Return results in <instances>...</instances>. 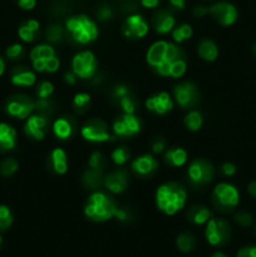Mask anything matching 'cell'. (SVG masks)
<instances>
[{
  "label": "cell",
  "instance_id": "obj_8",
  "mask_svg": "<svg viewBox=\"0 0 256 257\" xmlns=\"http://www.w3.org/2000/svg\"><path fill=\"white\" fill-rule=\"evenodd\" d=\"M97 58L89 50L77 53L72 60L73 73L80 79H90L97 73Z\"/></svg>",
  "mask_w": 256,
  "mask_h": 257
},
{
  "label": "cell",
  "instance_id": "obj_21",
  "mask_svg": "<svg viewBox=\"0 0 256 257\" xmlns=\"http://www.w3.org/2000/svg\"><path fill=\"white\" fill-rule=\"evenodd\" d=\"M12 83L17 87H32L37 83V75L28 67L19 65L13 69Z\"/></svg>",
  "mask_w": 256,
  "mask_h": 257
},
{
  "label": "cell",
  "instance_id": "obj_2",
  "mask_svg": "<svg viewBox=\"0 0 256 257\" xmlns=\"http://www.w3.org/2000/svg\"><path fill=\"white\" fill-rule=\"evenodd\" d=\"M84 213L89 220L94 222H105L113 217L119 218L120 221H124L127 218L125 211L118 208L112 197L99 191L92 193L88 197L84 206Z\"/></svg>",
  "mask_w": 256,
  "mask_h": 257
},
{
  "label": "cell",
  "instance_id": "obj_41",
  "mask_svg": "<svg viewBox=\"0 0 256 257\" xmlns=\"http://www.w3.org/2000/svg\"><path fill=\"white\" fill-rule=\"evenodd\" d=\"M35 109L43 115H48L53 112V104L49 100V98H38L37 103H35Z\"/></svg>",
  "mask_w": 256,
  "mask_h": 257
},
{
  "label": "cell",
  "instance_id": "obj_13",
  "mask_svg": "<svg viewBox=\"0 0 256 257\" xmlns=\"http://www.w3.org/2000/svg\"><path fill=\"white\" fill-rule=\"evenodd\" d=\"M176 103L183 109L193 108L200 100V92L192 82H182L173 88Z\"/></svg>",
  "mask_w": 256,
  "mask_h": 257
},
{
  "label": "cell",
  "instance_id": "obj_32",
  "mask_svg": "<svg viewBox=\"0 0 256 257\" xmlns=\"http://www.w3.org/2000/svg\"><path fill=\"white\" fill-rule=\"evenodd\" d=\"M90 104V95L88 93H78L73 98V108L77 113L87 112Z\"/></svg>",
  "mask_w": 256,
  "mask_h": 257
},
{
  "label": "cell",
  "instance_id": "obj_29",
  "mask_svg": "<svg viewBox=\"0 0 256 257\" xmlns=\"http://www.w3.org/2000/svg\"><path fill=\"white\" fill-rule=\"evenodd\" d=\"M176 245H177L178 250L181 252H191V251H193L196 248L197 241H196L195 235L192 232L185 231V232H181L177 236V238H176Z\"/></svg>",
  "mask_w": 256,
  "mask_h": 257
},
{
  "label": "cell",
  "instance_id": "obj_47",
  "mask_svg": "<svg viewBox=\"0 0 256 257\" xmlns=\"http://www.w3.org/2000/svg\"><path fill=\"white\" fill-rule=\"evenodd\" d=\"M18 5L23 10H32L37 5V0H18Z\"/></svg>",
  "mask_w": 256,
  "mask_h": 257
},
{
  "label": "cell",
  "instance_id": "obj_52",
  "mask_svg": "<svg viewBox=\"0 0 256 257\" xmlns=\"http://www.w3.org/2000/svg\"><path fill=\"white\" fill-rule=\"evenodd\" d=\"M170 5L175 10H182L185 9L186 2L185 0H170Z\"/></svg>",
  "mask_w": 256,
  "mask_h": 257
},
{
  "label": "cell",
  "instance_id": "obj_30",
  "mask_svg": "<svg viewBox=\"0 0 256 257\" xmlns=\"http://www.w3.org/2000/svg\"><path fill=\"white\" fill-rule=\"evenodd\" d=\"M103 181H104V176L102 175L100 171L89 168L83 175V183L85 185V187L90 188V190H98L100 186H103Z\"/></svg>",
  "mask_w": 256,
  "mask_h": 257
},
{
  "label": "cell",
  "instance_id": "obj_55",
  "mask_svg": "<svg viewBox=\"0 0 256 257\" xmlns=\"http://www.w3.org/2000/svg\"><path fill=\"white\" fill-rule=\"evenodd\" d=\"M4 70H5V64H4V60H3L2 58H0V75H2L3 73H4Z\"/></svg>",
  "mask_w": 256,
  "mask_h": 257
},
{
  "label": "cell",
  "instance_id": "obj_31",
  "mask_svg": "<svg viewBox=\"0 0 256 257\" xmlns=\"http://www.w3.org/2000/svg\"><path fill=\"white\" fill-rule=\"evenodd\" d=\"M202 123H203V118L201 112L198 110H191L186 114L185 117V125L187 130L192 131V132H196V131L200 130L202 127Z\"/></svg>",
  "mask_w": 256,
  "mask_h": 257
},
{
  "label": "cell",
  "instance_id": "obj_33",
  "mask_svg": "<svg viewBox=\"0 0 256 257\" xmlns=\"http://www.w3.org/2000/svg\"><path fill=\"white\" fill-rule=\"evenodd\" d=\"M193 34V30L191 28V25L188 24H181L178 27L173 28L172 30V38L175 39V42L182 43L185 40H188Z\"/></svg>",
  "mask_w": 256,
  "mask_h": 257
},
{
  "label": "cell",
  "instance_id": "obj_42",
  "mask_svg": "<svg viewBox=\"0 0 256 257\" xmlns=\"http://www.w3.org/2000/svg\"><path fill=\"white\" fill-rule=\"evenodd\" d=\"M24 55V48L20 44H13L7 49V57L12 60H18Z\"/></svg>",
  "mask_w": 256,
  "mask_h": 257
},
{
  "label": "cell",
  "instance_id": "obj_38",
  "mask_svg": "<svg viewBox=\"0 0 256 257\" xmlns=\"http://www.w3.org/2000/svg\"><path fill=\"white\" fill-rule=\"evenodd\" d=\"M88 165H89V168H92V170L100 171V172H102L103 168H104L105 166L104 156L100 152H93L92 155H90Z\"/></svg>",
  "mask_w": 256,
  "mask_h": 257
},
{
  "label": "cell",
  "instance_id": "obj_7",
  "mask_svg": "<svg viewBox=\"0 0 256 257\" xmlns=\"http://www.w3.org/2000/svg\"><path fill=\"white\" fill-rule=\"evenodd\" d=\"M231 226L227 221L222 218H211L206 223L205 237L207 242L212 246H225L231 240Z\"/></svg>",
  "mask_w": 256,
  "mask_h": 257
},
{
  "label": "cell",
  "instance_id": "obj_28",
  "mask_svg": "<svg viewBox=\"0 0 256 257\" xmlns=\"http://www.w3.org/2000/svg\"><path fill=\"white\" fill-rule=\"evenodd\" d=\"M197 52L198 55L203 60H206V62H213V60H216V58L218 55V48L212 40L202 39L200 42V44H198Z\"/></svg>",
  "mask_w": 256,
  "mask_h": 257
},
{
  "label": "cell",
  "instance_id": "obj_34",
  "mask_svg": "<svg viewBox=\"0 0 256 257\" xmlns=\"http://www.w3.org/2000/svg\"><path fill=\"white\" fill-rule=\"evenodd\" d=\"M64 37V32H63V28L59 24H50L49 27L45 30V38L49 43H59L60 40Z\"/></svg>",
  "mask_w": 256,
  "mask_h": 257
},
{
  "label": "cell",
  "instance_id": "obj_59",
  "mask_svg": "<svg viewBox=\"0 0 256 257\" xmlns=\"http://www.w3.org/2000/svg\"><path fill=\"white\" fill-rule=\"evenodd\" d=\"M255 233H256V226H255Z\"/></svg>",
  "mask_w": 256,
  "mask_h": 257
},
{
  "label": "cell",
  "instance_id": "obj_36",
  "mask_svg": "<svg viewBox=\"0 0 256 257\" xmlns=\"http://www.w3.org/2000/svg\"><path fill=\"white\" fill-rule=\"evenodd\" d=\"M13 215L8 206H0V232H4L12 226Z\"/></svg>",
  "mask_w": 256,
  "mask_h": 257
},
{
  "label": "cell",
  "instance_id": "obj_45",
  "mask_svg": "<svg viewBox=\"0 0 256 257\" xmlns=\"http://www.w3.org/2000/svg\"><path fill=\"white\" fill-rule=\"evenodd\" d=\"M236 257H256V246H243L236 253Z\"/></svg>",
  "mask_w": 256,
  "mask_h": 257
},
{
  "label": "cell",
  "instance_id": "obj_11",
  "mask_svg": "<svg viewBox=\"0 0 256 257\" xmlns=\"http://www.w3.org/2000/svg\"><path fill=\"white\" fill-rule=\"evenodd\" d=\"M80 135L85 141L93 143L107 142L112 138L108 125L98 118H92V119L87 120L80 130Z\"/></svg>",
  "mask_w": 256,
  "mask_h": 257
},
{
  "label": "cell",
  "instance_id": "obj_26",
  "mask_svg": "<svg viewBox=\"0 0 256 257\" xmlns=\"http://www.w3.org/2000/svg\"><path fill=\"white\" fill-rule=\"evenodd\" d=\"M39 30H40V25L37 20L30 19L28 22H25L24 24L20 25L19 30H18V34H19L20 39L23 42H34L38 37H39Z\"/></svg>",
  "mask_w": 256,
  "mask_h": 257
},
{
  "label": "cell",
  "instance_id": "obj_49",
  "mask_svg": "<svg viewBox=\"0 0 256 257\" xmlns=\"http://www.w3.org/2000/svg\"><path fill=\"white\" fill-rule=\"evenodd\" d=\"M131 94L130 93V89H128V87H125V85H117V87L114 88V97L117 98V99H119V98L124 97V95H128Z\"/></svg>",
  "mask_w": 256,
  "mask_h": 257
},
{
  "label": "cell",
  "instance_id": "obj_57",
  "mask_svg": "<svg viewBox=\"0 0 256 257\" xmlns=\"http://www.w3.org/2000/svg\"><path fill=\"white\" fill-rule=\"evenodd\" d=\"M252 50H253V54L256 55V42H255V44H253V47H252Z\"/></svg>",
  "mask_w": 256,
  "mask_h": 257
},
{
  "label": "cell",
  "instance_id": "obj_12",
  "mask_svg": "<svg viewBox=\"0 0 256 257\" xmlns=\"http://www.w3.org/2000/svg\"><path fill=\"white\" fill-rule=\"evenodd\" d=\"M187 173L188 178L193 185L202 186L212 181L213 175H215V168L208 161L197 158L190 163Z\"/></svg>",
  "mask_w": 256,
  "mask_h": 257
},
{
  "label": "cell",
  "instance_id": "obj_25",
  "mask_svg": "<svg viewBox=\"0 0 256 257\" xmlns=\"http://www.w3.org/2000/svg\"><path fill=\"white\" fill-rule=\"evenodd\" d=\"M187 218L193 225H205L212 218V213L205 206L196 205L188 208Z\"/></svg>",
  "mask_w": 256,
  "mask_h": 257
},
{
  "label": "cell",
  "instance_id": "obj_23",
  "mask_svg": "<svg viewBox=\"0 0 256 257\" xmlns=\"http://www.w3.org/2000/svg\"><path fill=\"white\" fill-rule=\"evenodd\" d=\"M53 132L59 140H69L75 132V120L72 117H60L53 124Z\"/></svg>",
  "mask_w": 256,
  "mask_h": 257
},
{
  "label": "cell",
  "instance_id": "obj_5",
  "mask_svg": "<svg viewBox=\"0 0 256 257\" xmlns=\"http://www.w3.org/2000/svg\"><path fill=\"white\" fill-rule=\"evenodd\" d=\"M30 60L34 70L40 73H55L59 69V58L52 45L40 44L30 52Z\"/></svg>",
  "mask_w": 256,
  "mask_h": 257
},
{
  "label": "cell",
  "instance_id": "obj_15",
  "mask_svg": "<svg viewBox=\"0 0 256 257\" xmlns=\"http://www.w3.org/2000/svg\"><path fill=\"white\" fill-rule=\"evenodd\" d=\"M210 14L218 24L223 27H230L237 20L238 13L235 5L227 2H220L210 7Z\"/></svg>",
  "mask_w": 256,
  "mask_h": 257
},
{
  "label": "cell",
  "instance_id": "obj_19",
  "mask_svg": "<svg viewBox=\"0 0 256 257\" xmlns=\"http://www.w3.org/2000/svg\"><path fill=\"white\" fill-rule=\"evenodd\" d=\"M133 172L141 177H150L158 170V162L153 156L142 155L136 158L131 165Z\"/></svg>",
  "mask_w": 256,
  "mask_h": 257
},
{
  "label": "cell",
  "instance_id": "obj_35",
  "mask_svg": "<svg viewBox=\"0 0 256 257\" xmlns=\"http://www.w3.org/2000/svg\"><path fill=\"white\" fill-rule=\"evenodd\" d=\"M110 158L114 162V165L117 166H123L128 162L130 160V151H128L127 147L122 146V147L115 148L114 151L110 155Z\"/></svg>",
  "mask_w": 256,
  "mask_h": 257
},
{
  "label": "cell",
  "instance_id": "obj_4",
  "mask_svg": "<svg viewBox=\"0 0 256 257\" xmlns=\"http://www.w3.org/2000/svg\"><path fill=\"white\" fill-rule=\"evenodd\" d=\"M65 29L78 44H90L98 38V27L87 15H74L65 22Z\"/></svg>",
  "mask_w": 256,
  "mask_h": 257
},
{
  "label": "cell",
  "instance_id": "obj_10",
  "mask_svg": "<svg viewBox=\"0 0 256 257\" xmlns=\"http://www.w3.org/2000/svg\"><path fill=\"white\" fill-rule=\"evenodd\" d=\"M113 133L120 138H131L141 132V120L135 113H123L113 122Z\"/></svg>",
  "mask_w": 256,
  "mask_h": 257
},
{
  "label": "cell",
  "instance_id": "obj_51",
  "mask_svg": "<svg viewBox=\"0 0 256 257\" xmlns=\"http://www.w3.org/2000/svg\"><path fill=\"white\" fill-rule=\"evenodd\" d=\"M161 0H141V5L147 9H156L160 5Z\"/></svg>",
  "mask_w": 256,
  "mask_h": 257
},
{
  "label": "cell",
  "instance_id": "obj_27",
  "mask_svg": "<svg viewBox=\"0 0 256 257\" xmlns=\"http://www.w3.org/2000/svg\"><path fill=\"white\" fill-rule=\"evenodd\" d=\"M165 161L171 167H182L187 162V152L183 148H170L165 153Z\"/></svg>",
  "mask_w": 256,
  "mask_h": 257
},
{
  "label": "cell",
  "instance_id": "obj_1",
  "mask_svg": "<svg viewBox=\"0 0 256 257\" xmlns=\"http://www.w3.org/2000/svg\"><path fill=\"white\" fill-rule=\"evenodd\" d=\"M185 58V53L177 45L166 40L153 43L146 55L147 63L158 74L171 78H181L185 74L187 69Z\"/></svg>",
  "mask_w": 256,
  "mask_h": 257
},
{
  "label": "cell",
  "instance_id": "obj_17",
  "mask_svg": "<svg viewBox=\"0 0 256 257\" xmlns=\"http://www.w3.org/2000/svg\"><path fill=\"white\" fill-rule=\"evenodd\" d=\"M130 177L125 170H117L107 175L103 181V186L112 193H122L127 190Z\"/></svg>",
  "mask_w": 256,
  "mask_h": 257
},
{
  "label": "cell",
  "instance_id": "obj_24",
  "mask_svg": "<svg viewBox=\"0 0 256 257\" xmlns=\"http://www.w3.org/2000/svg\"><path fill=\"white\" fill-rule=\"evenodd\" d=\"M17 146V131L7 123H0V151H10Z\"/></svg>",
  "mask_w": 256,
  "mask_h": 257
},
{
  "label": "cell",
  "instance_id": "obj_46",
  "mask_svg": "<svg viewBox=\"0 0 256 257\" xmlns=\"http://www.w3.org/2000/svg\"><path fill=\"white\" fill-rule=\"evenodd\" d=\"M166 147V141L162 137H156L155 140L151 142V148H152L153 153H161L163 152Z\"/></svg>",
  "mask_w": 256,
  "mask_h": 257
},
{
  "label": "cell",
  "instance_id": "obj_43",
  "mask_svg": "<svg viewBox=\"0 0 256 257\" xmlns=\"http://www.w3.org/2000/svg\"><path fill=\"white\" fill-rule=\"evenodd\" d=\"M235 221L242 227H250L253 222V217L248 212H238L235 215Z\"/></svg>",
  "mask_w": 256,
  "mask_h": 257
},
{
  "label": "cell",
  "instance_id": "obj_16",
  "mask_svg": "<svg viewBox=\"0 0 256 257\" xmlns=\"http://www.w3.org/2000/svg\"><path fill=\"white\" fill-rule=\"evenodd\" d=\"M48 130H49V120H48L47 115H43L40 113L30 114L24 127L25 135L35 141L44 140Z\"/></svg>",
  "mask_w": 256,
  "mask_h": 257
},
{
  "label": "cell",
  "instance_id": "obj_9",
  "mask_svg": "<svg viewBox=\"0 0 256 257\" xmlns=\"http://www.w3.org/2000/svg\"><path fill=\"white\" fill-rule=\"evenodd\" d=\"M34 109L35 103L33 102L32 98L25 94H22V93L12 95L7 100V104H5V110H7L8 114L18 118V119L28 118Z\"/></svg>",
  "mask_w": 256,
  "mask_h": 257
},
{
  "label": "cell",
  "instance_id": "obj_39",
  "mask_svg": "<svg viewBox=\"0 0 256 257\" xmlns=\"http://www.w3.org/2000/svg\"><path fill=\"white\" fill-rule=\"evenodd\" d=\"M118 103H119L120 108H122L123 113H135L136 110V100L135 98L131 94L124 95V97L119 98L118 99Z\"/></svg>",
  "mask_w": 256,
  "mask_h": 257
},
{
  "label": "cell",
  "instance_id": "obj_53",
  "mask_svg": "<svg viewBox=\"0 0 256 257\" xmlns=\"http://www.w3.org/2000/svg\"><path fill=\"white\" fill-rule=\"evenodd\" d=\"M77 78L78 77L74 74V73L70 72V73H67V74H65L64 79H65V82H67L69 85H74L75 83H77Z\"/></svg>",
  "mask_w": 256,
  "mask_h": 257
},
{
  "label": "cell",
  "instance_id": "obj_50",
  "mask_svg": "<svg viewBox=\"0 0 256 257\" xmlns=\"http://www.w3.org/2000/svg\"><path fill=\"white\" fill-rule=\"evenodd\" d=\"M208 13H210V8L203 7V5H198V7H196L195 9H193V15H195L196 18H203L206 14H208Z\"/></svg>",
  "mask_w": 256,
  "mask_h": 257
},
{
  "label": "cell",
  "instance_id": "obj_48",
  "mask_svg": "<svg viewBox=\"0 0 256 257\" xmlns=\"http://www.w3.org/2000/svg\"><path fill=\"white\" fill-rule=\"evenodd\" d=\"M221 171H222V173L225 176H227V177H230V176H233L236 173V167L232 165V163H223L222 167H221Z\"/></svg>",
  "mask_w": 256,
  "mask_h": 257
},
{
  "label": "cell",
  "instance_id": "obj_20",
  "mask_svg": "<svg viewBox=\"0 0 256 257\" xmlns=\"http://www.w3.org/2000/svg\"><path fill=\"white\" fill-rule=\"evenodd\" d=\"M152 24L158 34H167V33L172 32L173 30L176 20L170 10L162 9L155 13L152 19Z\"/></svg>",
  "mask_w": 256,
  "mask_h": 257
},
{
  "label": "cell",
  "instance_id": "obj_56",
  "mask_svg": "<svg viewBox=\"0 0 256 257\" xmlns=\"http://www.w3.org/2000/svg\"><path fill=\"white\" fill-rule=\"evenodd\" d=\"M211 257H228V256L225 255V253H223V252H221V251H217V252L213 253V255L211 256Z\"/></svg>",
  "mask_w": 256,
  "mask_h": 257
},
{
  "label": "cell",
  "instance_id": "obj_18",
  "mask_svg": "<svg viewBox=\"0 0 256 257\" xmlns=\"http://www.w3.org/2000/svg\"><path fill=\"white\" fill-rule=\"evenodd\" d=\"M146 107L155 114H167L173 108V100L167 92H160L152 95L146 102Z\"/></svg>",
  "mask_w": 256,
  "mask_h": 257
},
{
  "label": "cell",
  "instance_id": "obj_22",
  "mask_svg": "<svg viewBox=\"0 0 256 257\" xmlns=\"http://www.w3.org/2000/svg\"><path fill=\"white\" fill-rule=\"evenodd\" d=\"M48 166L57 175H64L68 171L67 153L62 148H54L48 157Z\"/></svg>",
  "mask_w": 256,
  "mask_h": 257
},
{
  "label": "cell",
  "instance_id": "obj_44",
  "mask_svg": "<svg viewBox=\"0 0 256 257\" xmlns=\"http://www.w3.org/2000/svg\"><path fill=\"white\" fill-rule=\"evenodd\" d=\"M112 15H113V12L108 5H102L100 8H98L97 17L98 19L102 20V22H107V20H109L110 18H112Z\"/></svg>",
  "mask_w": 256,
  "mask_h": 257
},
{
  "label": "cell",
  "instance_id": "obj_40",
  "mask_svg": "<svg viewBox=\"0 0 256 257\" xmlns=\"http://www.w3.org/2000/svg\"><path fill=\"white\" fill-rule=\"evenodd\" d=\"M53 90H54V87H53L52 83L47 82V80L40 82L37 88L38 98H42V99H44V98H50V95L53 94Z\"/></svg>",
  "mask_w": 256,
  "mask_h": 257
},
{
  "label": "cell",
  "instance_id": "obj_54",
  "mask_svg": "<svg viewBox=\"0 0 256 257\" xmlns=\"http://www.w3.org/2000/svg\"><path fill=\"white\" fill-rule=\"evenodd\" d=\"M247 192L250 193L252 197L256 198V181H252V182L247 186Z\"/></svg>",
  "mask_w": 256,
  "mask_h": 257
},
{
  "label": "cell",
  "instance_id": "obj_58",
  "mask_svg": "<svg viewBox=\"0 0 256 257\" xmlns=\"http://www.w3.org/2000/svg\"><path fill=\"white\" fill-rule=\"evenodd\" d=\"M2 245H3V238L2 236H0V247H2Z\"/></svg>",
  "mask_w": 256,
  "mask_h": 257
},
{
  "label": "cell",
  "instance_id": "obj_37",
  "mask_svg": "<svg viewBox=\"0 0 256 257\" xmlns=\"http://www.w3.org/2000/svg\"><path fill=\"white\" fill-rule=\"evenodd\" d=\"M18 167H19V165H18L14 158H7V160L0 163V173L5 177H9V176L14 175L17 172Z\"/></svg>",
  "mask_w": 256,
  "mask_h": 257
},
{
  "label": "cell",
  "instance_id": "obj_6",
  "mask_svg": "<svg viewBox=\"0 0 256 257\" xmlns=\"http://www.w3.org/2000/svg\"><path fill=\"white\" fill-rule=\"evenodd\" d=\"M240 201V193L237 188L227 182H221L213 188L212 203L221 212L232 211Z\"/></svg>",
  "mask_w": 256,
  "mask_h": 257
},
{
  "label": "cell",
  "instance_id": "obj_3",
  "mask_svg": "<svg viewBox=\"0 0 256 257\" xmlns=\"http://www.w3.org/2000/svg\"><path fill=\"white\" fill-rule=\"evenodd\" d=\"M187 200L185 187L177 182L163 183L156 192V205L165 215L173 216L182 210Z\"/></svg>",
  "mask_w": 256,
  "mask_h": 257
},
{
  "label": "cell",
  "instance_id": "obj_14",
  "mask_svg": "<svg viewBox=\"0 0 256 257\" xmlns=\"http://www.w3.org/2000/svg\"><path fill=\"white\" fill-rule=\"evenodd\" d=\"M148 30H150V28H148L147 22L140 14L128 15V18L122 25L123 35L131 40L142 39L147 35Z\"/></svg>",
  "mask_w": 256,
  "mask_h": 257
}]
</instances>
